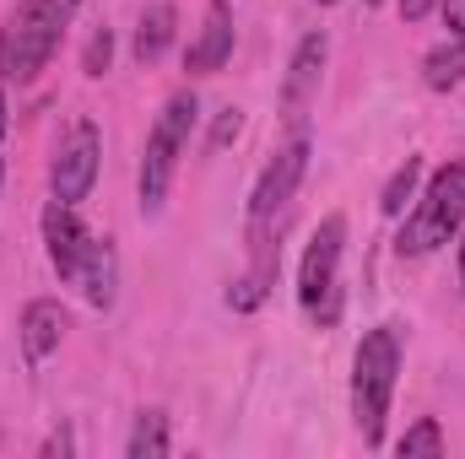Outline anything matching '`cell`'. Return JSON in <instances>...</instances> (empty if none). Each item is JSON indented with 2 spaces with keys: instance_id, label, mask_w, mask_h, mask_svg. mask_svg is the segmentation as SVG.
<instances>
[{
  "instance_id": "obj_1",
  "label": "cell",
  "mask_w": 465,
  "mask_h": 459,
  "mask_svg": "<svg viewBox=\"0 0 465 459\" xmlns=\"http://www.w3.org/2000/svg\"><path fill=\"white\" fill-rule=\"evenodd\" d=\"M309 173V135L298 130L287 146H276V157L265 162L254 195H249V276L228 292V303L238 314L260 308L271 281H276V259H282V228L292 217V195Z\"/></svg>"
},
{
  "instance_id": "obj_2",
  "label": "cell",
  "mask_w": 465,
  "mask_h": 459,
  "mask_svg": "<svg viewBox=\"0 0 465 459\" xmlns=\"http://www.w3.org/2000/svg\"><path fill=\"white\" fill-rule=\"evenodd\" d=\"M44 243H49V265L65 287H76L93 308H114V287H119L114 243L87 228L76 217V206H65V200L44 206Z\"/></svg>"
},
{
  "instance_id": "obj_3",
  "label": "cell",
  "mask_w": 465,
  "mask_h": 459,
  "mask_svg": "<svg viewBox=\"0 0 465 459\" xmlns=\"http://www.w3.org/2000/svg\"><path fill=\"white\" fill-rule=\"evenodd\" d=\"M82 0H16L5 27H0V76L27 87L38 82V71L54 60L71 16H76Z\"/></svg>"
},
{
  "instance_id": "obj_4",
  "label": "cell",
  "mask_w": 465,
  "mask_h": 459,
  "mask_svg": "<svg viewBox=\"0 0 465 459\" xmlns=\"http://www.w3.org/2000/svg\"><path fill=\"white\" fill-rule=\"evenodd\" d=\"M401 351H406L401 325H373L357 341V356H351V422H357L368 449L384 444V416H390V400H395Z\"/></svg>"
},
{
  "instance_id": "obj_5",
  "label": "cell",
  "mask_w": 465,
  "mask_h": 459,
  "mask_svg": "<svg viewBox=\"0 0 465 459\" xmlns=\"http://www.w3.org/2000/svg\"><path fill=\"white\" fill-rule=\"evenodd\" d=\"M195 119H201L195 93H173V98L163 103L157 124L146 130L141 179H135V190H141V211H146V217H157V211H163V200H168V190H173V173H179V157H184V146H190Z\"/></svg>"
},
{
  "instance_id": "obj_6",
  "label": "cell",
  "mask_w": 465,
  "mask_h": 459,
  "mask_svg": "<svg viewBox=\"0 0 465 459\" xmlns=\"http://www.w3.org/2000/svg\"><path fill=\"white\" fill-rule=\"evenodd\" d=\"M460 228H465V162H444V168L428 179L422 200L411 206L406 228L395 238V254H401V259H422V254L444 249Z\"/></svg>"
},
{
  "instance_id": "obj_7",
  "label": "cell",
  "mask_w": 465,
  "mask_h": 459,
  "mask_svg": "<svg viewBox=\"0 0 465 459\" xmlns=\"http://www.w3.org/2000/svg\"><path fill=\"white\" fill-rule=\"evenodd\" d=\"M341 254H347V217L331 211L320 232L309 238L303 265H298V303L320 330H331L341 319Z\"/></svg>"
},
{
  "instance_id": "obj_8",
  "label": "cell",
  "mask_w": 465,
  "mask_h": 459,
  "mask_svg": "<svg viewBox=\"0 0 465 459\" xmlns=\"http://www.w3.org/2000/svg\"><path fill=\"white\" fill-rule=\"evenodd\" d=\"M98 162H104V130L87 114L71 119V130H65V141H60V151H54V162H49V190H54V200L82 206V200L93 195V184H98Z\"/></svg>"
},
{
  "instance_id": "obj_9",
  "label": "cell",
  "mask_w": 465,
  "mask_h": 459,
  "mask_svg": "<svg viewBox=\"0 0 465 459\" xmlns=\"http://www.w3.org/2000/svg\"><path fill=\"white\" fill-rule=\"evenodd\" d=\"M325 54H331L325 33H309V38H298V49H292V65H287V82H282V119H287V124H303L309 103L320 98Z\"/></svg>"
},
{
  "instance_id": "obj_10",
  "label": "cell",
  "mask_w": 465,
  "mask_h": 459,
  "mask_svg": "<svg viewBox=\"0 0 465 459\" xmlns=\"http://www.w3.org/2000/svg\"><path fill=\"white\" fill-rule=\"evenodd\" d=\"M65 330H71V314H65L54 298H33V303L22 308V325H16V341H22L27 367H44V362L60 351Z\"/></svg>"
},
{
  "instance_id": "obj_11",
  "label": "cell",
  "mask_w": 465,
  "mask_h": 459,
  "mask_svg": "<svg viewBox=\"0 0 465 459\" xmlns=\"http://www.w3.org/2000/svg\"><path fill=\"white\" fill-rule=\"evenodd\" d=\"M232 60V5L228 0H206V22L184 54V71L190 76H217Z\"/></svg>"
},
{
  "instance_id": "obj_12",
  "label": "cell",
  "mask_w": 465,
  "mask_h": 459,
  "mask_svg": "<svg viewBox=\"0 0 465 459\" xmlns=\"http://www.w3.org/2000/svg\"><path fill=\"white\" fill-rule=\"evenodd\" d=\"M173 27H179V11L168 0H152L141 11V27H135V60L141 65H157L168 54V44H173Z\"/></svg>"
},
{
  "instance_id": "obj_13",
  "label": "cell",
  "mask_w": 465,
  "mask_h": 459,
  "mask_svg": "<svg viewBox=\"0 0 465 459\" xmlns=\"http://www.w3.org/2000/svg\"><path fill=\"white\" fill-rule=\"evenodd\" d=\"M422 82L433 87V93H455L465 82V38H444L439 49H428V60H422Z\"/></svg>"
},
{
  "instance_id": "obj_14",
  "label": "cell",
  "mask_w": 465,
  "mask_h": 459,
  "mask_svg": "<svg viewBox=\"0 0 465 459\" xmlns=\"http://www.w3.org/2000/svg\"><path fill=\"white\" fill-rule=\"evenodd\" d=\"M173 449L168 444V416L163 411H141L135 416V433H130V444H124V454L130 459H163Z\"/></svg>"
},
{
  "instance_id": "obj_15",
  "label": "cell",
  "mask_w": 465,
  "mask_h": 459,
  "mask_svg": "<svg viewBox=\"0 0 465 459\" xmlns=\"http://www.w3.org/2000/svg\"><path fill=\"white\" fill-rule=\"evenodd\" d=\"M417 179H422V162H417V157H406V162L390 173V184H384V195H379V211H384V217H401V211H406V200L417 195Z\"/></svg>"
},
{
  "instance_id": "obj_16",
  "label": "cell",
  "mask_w": 465,
  "mask_h": 459,
  "mask_svg": "<svg viewBox=\"0 0 465 459\" xmlns=\"http://www.w3.org/2000/svg\"><path fill=\"white\" fill-rule=\"evenodd\" d=\"M395 454H444V427L433 422V416H422V422H411L406 433H401V444H395Z\"/></svg>"
},
{
  "instance_id": "obj_17",
  "label": "cell",
  "mask_w": 465,
  "mask_h": 459,
  "mask_svg": "<svg viewBox=\"0 0 465 459\" xmlns=\"http://www.w3.org/2000/svg\"><path fill=\"white\" fill-rule=\"evenodd\" d=\"M109 60H114V33H109V27H93L87 54H82V71H87V76H104V71H109Z\"/></svg>"
},
{
  "instance_id": "obj_18",
  "label": "cell",
  "mask_w": 465,
  "mask_h": 459,
  "mask_svg": "<svg viewBox=\"0 0 465 459\" xmlns=\"http://www.w3.org/2000/svg\"><path fill=\"white\" fill-rule=\"evenodd\" d=\"M439 11H444L450 33H455V38H465V0H439Z\"/></svg>"
},
{
  "instance_id": "obj_19",
  "label": "cell",
  "mask_w": 465,
  "mask_h": 459,
  "mask_svg": "<svg viewBox=\"0 0 465 459\" xmlns=\"http://www.w3.org/2000/svg\"><path fill=\"white\" fill-rule=\"evenodd\" d=\"M238 130H243V114L238 109H223V119H217V146H228Z\"/></svg>"
},
{
  "instance_id": "obj_20",
  "label": "cell",
  "mask_w": 465,
  "mask_h": 459,
  "mask_svg": "<svg viewBox=\"0 0 465 459\" xmlns=\"http://www.w3.org/2000/svg\"><path fill=\"white\" fill-rule=\"evenodd\" d=\"M433 5H439V0H401V16H406V22H422Z\"/></svg>"
},
{
  "instance_id": "obj_21",
  "label": "cell",
  "mask_w": 465,
  "mask_h": 459,
  "mask_svg": "<svg viewBox=\"0 0 465 459\" xmlns=\"http://www.w3.org/2000/svg\"><path fill=\"white\" fill-rule=\"evenodd\" d=\"M0 184H5V93H0Z\"/></svg>"
},
{
  "instance_id": "obj_22",
  "label": "cell",
  "mask_w": 465,
  "mask_h": 459,
  "mask_svg": "<svg viewBox=\"0 0 465 459\" xmlns=\"http://www.w3.org/2000/svg\"><path fill=\"white\" fill-rule=\"evenodd\" d=\"M460 287H465V238H460Z\"/></svg>"
},
{
  "instance_id": "obj_23",
  "label": "cell",
  "mask_w": 465,
  "mask_h": 459,
  "mask_svg": "<svg viewBox=\"0 0 465 459\" xmlns=\"http://www.w3.org/2000/svg\"><path fill=\"white\" fill-rule=\"evenodd\" d=\"M362 5H384V0H362Z\"/></svg>"
},
{
  "instance_id": "obj_24",
  "label": "cell",
  "mask_w": 465,
  "mask_h": 459,
  "mask_svg": "<svg viewBox=\"0 0 465 459\" xmlns=\"http://www.w3.org/2000/svg\"><path fill=\"white\" fill-rule=\"evenodd\" d=\"M320 5H336V0H320Z\"/></svg>"
}]
</instances>
